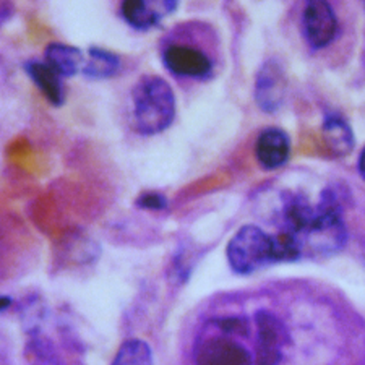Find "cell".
I'll return each instance as SVG.
<instances>
[{
    "mask_svg": "<svg viewBox=\"0 0 365 365\" xmlns=\"http://www.w3.org/2000/svg\"><path fill=\"white\" fill-rule=\"evenodd\" d=\"M26 75L31 78V81L36 85L38 90L43 93V96L56 108L66 103V90H63L62 76L58 75L49 63L41 61H28L25 62Z\"/></svg>",
    "mask_w": 365,
    "mask_h": 365,
    "instance_id": "8fae6325",
    "label": "cell"
},
{
    "mask_svg": "<svg viewBox=\"0 0 365 365\" xmlns=\"http://www.w3.org/2000/svg\"><path fill=\"white\" fill-rule=\"evenodd\" d=\"M163 66L178 78L210 80L215 72V61L203 47L190 43H169L161 51Z\"/></svg>",
    "mask_w": 365,
    "mask_h": 365,
    "instance_id": "277c9868",
    "label": "cell"
},
{
    "mask_svg": "<svg viewBox=\"0 0 365 365\" xmlns=\"http://www.w3.org/2000/svg\"><path fill=\"white\" fill-rule=\"evenodd\" d=\"M137 206L141 210L150 211H161L168 206V200L163 193L158 192H145L137 198Z\"/></svg>",
    "mask_w": 365,
    "mask_h": 365,
    "instance_id": "2e32d148",
    "label": "cell"
},
{
    "mask_svg": "<svg viewBox=\"0 0 365 365\" xmlns=\"http://www.w3.org/2000/svg\"><path fill=\"white\" fill-rule=\"evenodd\" d=\"M364 9H365V5H364Z\"/></svg>",
    "mask_w": 365,
    "mask_h": 365,
    "instance_id": "ac0fdd59",
    "label": "cell"
},
{
    "mask_svg": "<svg viewBox=\"0 0 365 365\" xmlns=\"http://www.w3.org/2000/svg\"><path fill=\"white\" fill-rule=\"evenodd\" d=\"M359 173H361L362 179L365 180V146L361 153V156H359Z\"/></svg>",
    "mask_w": 365,
    "mask_h": 365,
    "instance_id": "e0dca14e",
    "label": "cell"
},
{
    "mask_svg": "<svg viewBox=\"0 0 365 365\" xmlns=\"http://www.w3.org/2000/svg\"><path fill=\"white\" fill-rule=\"evenodd\" d=\"M132 104L133 127L145 137L168 130L175 119V94L161 76H141L132 90Z\"/></svg>",
    "mask_w": 365,
    "mask_h": 365,
    "instance_id": "7a4b0ae2",
    "label": "cell"
},
{
    "mask_svg": "<svg viewBox=\"0 0 365 365\" xmlns=\"http://www.w3.org/2000/svg\"><path fill=\"white\" fill-rule=\"evenodd\" d=\"M174 0L163 2H138V0H125L120 5V16L128 26L137 31H150L160 26L163 19L173 14L178 9Z\"/></svg>",
    "mask_w": 365,
    "mask_h": 365,
    "instance_id": "ba28073f",
    "label": "cell"
},
{
    "mask_svg": "<svg viewBox=\"0 0 365 365\" xmlns=\"http://www.w3.org/2000/svg\"><path fill=\"white\" fill-rule=\"evenodd\" d=\"M302 33L312 49H325L338 34V16L331 4L315 0L302 11Z\"/></svg>",
    "mask_w": 365,
    "mask_h": 365,
    "instance_id": "8992f818",
    "label": "cell"
},
{
    "mask_svg": "<svg viewBox=\"0 0 365 365\" xmlns=\"http://www.w3.org/2000/svg\"><path fill=\"white\" fill-rule=\"evenodd\" d=\"M279 231L294 240L300 258L333 255L347 239L341 206L331 190H325L317 205L302 195L286 197Z\"/></svg>",
    "mask_w": 365,
    "mask_h": 365,
    "instance_id": "6da1fadb",
    "label": "cell"
},
{
    "mask_svg": "<svg viewBox=\"0 0 365 365\" xmlns=\"http://www.w3.org/2000/svg\"><path fill=\"white\" fill-rule=\"evenodd\" d=\"M323 138L334 156H346L354 148V133L343 115L338 113H329L323 117L322 125Z\"/></svg>",
    "mask_w": 365,
    "mask_h": 365,
    "instance_id": "4fadbf2b",
    "label": "cell"
},
{
    "mask_svg": "<svg viewBox=\"0 0 365 365\" xmlns=\"http://www.w3.org/2000/svg\"><path fill=\"white\" fill-rule=\"evenodd\" d=\"M217 329L222 334H211L198 341L195 349L197 365H253L250 352L234 338L237 333Z\"/></svg>",
    "mask_w": 365,
    "mask_h": 365,
    "instance_id": "5b68a950",
    "label": "cell"
},
{
    "mask_svg": "<svg viewBox=\"0 0 365 365\" xmlns=\"http://www.w3.org/2000/svg\"><path fill=\"white\" fill-rule=\"evenodd\" d=\"M255 156L258 164L267 170L284 166L291 156L289 135L276 127L264 128L255 141Z\"/></svg>",
    "mask_w": 365,
    "mask_h": 365,
    "instance_id": "9c48e42d",
    "label": "cell"
},
{
    "mask_svg": "<svg viewBox=\"0 0 365 365\" xmlns=\"http://www.w3.org/2000/svg\"><path fill=\"white\" fill-rule=\"evenodd\" d=\"M287 78L284 70L276 58L263 62L255 76V90L253 96L263 113L273 114L278 110L286 98Z\"/></svg>",
    "mask_w": 365,
    "mask_h": 365,
    "instance_id": "52a82bcc",
    "label": "cell"
},
{
    "mask_svg": "<svg viewBox=\"0 0 365 365\" xmlns=\"http://www.w3.org/2000/svg\"><path fill=\"white\" fill-rule=\"evenodd\" d=\"M120 70V57L113 51L103 47H90L88 49L83 76L88 80H108Z\"/></svg>",
    "mask_w": 365,
    "mask_h": 365,
    "instance_id": "5bb4252c",
    "label": "cell"
},
{
    "mask_svg": "<svg viewBox=\"0 0 365 365\" xmlns=\"http://www.w3.org/2000/svg\"><path fill=\"white\" fill-rule=\"evenodd\" d=\"M110 365H155V359L146 341L133 338L123 341Z\"/></svg>",
    "mask_w": 365,
    "mask_h": 365,
    "instance_id": "9a60e30c",
    "label": "cell"
},
{
    "mask_svg": "<svg viewBox=\"0 0 365 365\" xmlns=\"http://www.w3.org/2000/svg\"><path fill=\"white\" fill-rule=\"evenodd\" d=\"M44 62L56 70L61 76L72 78L78 72H83L86 56L75 46L63 43H51L46 46Z\"/></svg>",
    "mask_w": 365,
    "mask_h": 365,
    "instance_id": "7c38bea8",
    "label": "cell"
},
{
    "mask_svg": "<svg viewBox=\"0 0 365 365\" xmlns=\"http://www.w3.org/2000/svg\"><path fill=\"white\" fill-rule=\"evenodd\" d=\"M258 327V365H276L281 354L284 334L282 325L268 312H258L255 315Z\"/></svg>",
    "mask_w": 365,
    "mask_h": 365,
    "instance_id": "30bf717a",
    "label": "cell"
},
{
    "mask_svg": "<svg viewBox=\"0 0 365 365\" xmlns=\"http://www.w3.org/2000/svg\"><path fill=\"white\" fill-rule=\"evenodd\" d=\"M226 257L232 272L242 276L253 274L268 264L286 262L279 239L255 225H245L232 235Z\"/></svg>",
    "mask_w": 365,
    "mask_h": 365,
    "instance_id": "3957f363",
    "label": "cell"
}]
</instances>
